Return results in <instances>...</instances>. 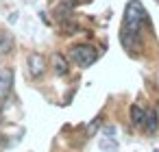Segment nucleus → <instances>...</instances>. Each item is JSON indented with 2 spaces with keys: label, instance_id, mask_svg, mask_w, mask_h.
Instances as JSON below:
<instances>
[{
  "label": "nucleus",
  "instance_id": "4468645a",
  "mask_svg": "<svg viewBox=\"0 0 159 152\" xmlns=\"http://www.w3.org/2000/svg\"><path fill=\"white\" fill-rule=\"evenodd\" d=\"M0 122H2V111H0Z\"/></svg>",
  "mask_w": 159,
  "mask_h": 152
},
{
  "label": "nucleus",
  "instance_id": "423d86ee",
  "mask_svg": "<svg viewBox=\"0 0 159 152\" xmlns=\"http://www.w3.org/2000/svg\"><path fill=\"white\" fill-rule=\"evenodd\" d=\"M72 11H74V0H63V2H59L57 7H55V15L59 18V20H70V15H72Z\"/></svg>",
  "mask_w": 159,
  "mask_h": 152
},
{
  "label": "nucleus",
  "instance_id": "7ed1b4c3",
  "mask_svg": "<svg viewBox=\"0 0 159 152\" xmlns=\"http://www.w3.org/2000/svg\"><path fill=\"white\" fill-rule=\"evenodd\" d=\"M26 65H29V76H31V78H39V76H44V72H46V67H48L46 59H44L39 52L29 54Z\"/></svg>",
  "mask_w": 159,
  "mask_h": 152
},
{
  "label": "nucleus",
  "instance_id": "9b49d317",
  "mask_svg": "<svg viewBox=\"0 0 159 152\" xmlns=\"http://www.w3.org/2000/svg\"><path fill=\"white\" fill-rule=\"evenodd\" d=\"M81 28H79V24H74V22H70V20H66L63 24H61V33L63 35H76Z\"/></svg>",
  "mask_w": 159,
  "mask_h": 152
},
{
  "label": "nucleus",
  "instance_id": "f8f14e48",
  "mask_svg": "<svg viewBox=\"0 0 159 152\" xmlns=\"http://www.w3.org/2000/svg\"><path fill=\"white\" fill-rule=\"evenodd\" d=\"M98 126H100V117H96V119H94V122L89 124V128H87V135L92 137V135H94V132L98 130Z\"/></svg>",
  "mask_w": 159,
  "mask_h": 152
},
{
  "label": "nucleus",
  "instance_id": "6e6552de",
  "mask_svg": "<svg viewBox=\"0 0 159 152\" xmlns=\"http://www.w3.org/2000/svg\"><path fill=\"white\" fill-rule=\"evenodd\" d=\"M144 117H146V111L139 104H133L131 106V124L137 126V128H142L144 126Z\"/></svg>",
  "mask_w": 159,
  "mask_h": 152
},
{
  "label": "nucleus",
  "instance_id": "f03ea898",
  "mask_svg": "<svg viewBox=\"0 0 159 152\" xmlns=\"http://www.w3.org/2000/svg\"><path fill=\"white\" fill-rule=\"evenodd\" d=\"M70 57H72V61H74L79 67H89L92 63H96L98 50H96L94 46H89V44H79V46H74V48L70 50Z\"/></svg>",
  "mask_w": 159,
  "mask_h": 152
},
{
  "label": "nucleus",
  "instance_id": "0eeeda50",
  "mask_svg": "<svg viewBox=\"0 0 159 152\" xmlns=\"http://www.w3.org/2000/svg\"><path fill=\"white\" fill-rule=\"evenodd\" d=\"M52 67H55V74L57 76H66L68 70H70V65H68V61H66V57L61 52H55L52 54Z\"/></svg>",
  "mask_w": 159,
  "mask_h": 152
},
{
  "label": "nucleus",
  "instance_id": "39448f33",
  "mask_svg": "<svg viewBox=\"0 0 159 152\" xmlns=\"http://www.w3.org/2000/svg\"><path fill=\"white\" fill-rule=\"evenodd\" d=\"M157 128H159V115H157L155 109H148L146 117H144V130L148 135H152V132H157Z\"/></svg>",
  "mask_w": 159,
  "mask_h": 152
},
{
  "label": "nucleus",
  "instance_id": "9d476101",
  "mask_svg": "<svg viewBox=\"0 0 159 152\" xmlns=\"http://www.w3.org/2000/svg\"><path fill=\"white\" fill-rule=\"evenodd\" d=\"M100 150H105V152H116V150H118V141L111 139V137H105V139H100Z\"/></svg>",
  "mask_w": 159,
  "mask_h": 152
},
{
  "label": "nucleus",
  "instance_id": "ddd939ff",
  "mask_svg": "<svg viewBox=\"0 0 159 152\" xmlns=\"http://www.w3.org/2000/svg\"><path fill=\"white\" fill-rule=\"evenodd\" d=\"M113 132H116L113 126H107V128H105V135H113Z\"/></svg>",
  "mask_w": 159,
  "mask_h": 152
},
{
  "label": "nucleus",
  "instance_id": "f257e3e1",
  "mask_svg": "<svg viewBox=\"0 0 159 152\" xmlns=\"http://www.w3.org/2000/svg\"><path fill=\"white\" fill-rule=\"evenodd\" d=\"M148 20V13L144 9V5L139 0H131L124 9V22H122V33H120V41L126 50L137 52L139 50V35H142V26Z\"/></svg>",
  "mask_w": 159,
  "mask_h": 152
},
{
  "label": "nucleus",
  "instance_id": "20e7f679",
  "mask_svg": "<svg viewBox=\"0 0 159 152\" xmlns=\"http://www.w3.org/2000/svg\"><path fill=\"white\" fill-rule=\"evenodd\" d=\"M11 89H13V70L2 67L0 70V98H7Z\"/></svg>",
  "mask_w": 159,
  "mask_h": 152
},
{
  "label": "nucleus",
  "instance_id": "1a4fd4ad",
  "mask_svg": "<svg viewBox=\"0 0 159 152\" xmlns=\"http://www.w3.org/2000/svg\"><path fill=\"white\" fill-rule=\"evenodd\" d=\"M13 46H16V41L9 33H0V54H11Z\"/></svg>",
  "mask_w": 159,
  "mask_h": 152
}]
</instances>
